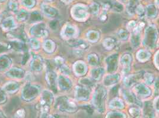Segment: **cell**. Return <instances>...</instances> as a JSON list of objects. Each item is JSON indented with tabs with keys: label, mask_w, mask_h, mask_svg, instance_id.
<instances>
[{
	"label": "cell",
	"mask_w": 159,
	"mask_h": 118,
	"mask_svg": "<svg viewBox=\"0 0 159 118\" xmlns=\"http://www.w3.org/2000/svg\"><path fill=\"white\" fill-rule=\"evenodd\" d=\"M137 23L135 21H130L127 24V29L129 31H133L134 29H135L136 27Z\"/></svg>",
	"instance_id": "obj_39"
},
{
	"label": "cell",
	"mask_w": 159,
	"mask_h": 118,
	"mask_svg": "<svg viewBox=\"0 0 159 118\" xmlns=\"http://www.w3.org/2000/svg\"><path fill=\"white\" fill-rule=\"evenodd\" d=\"M155 87L156 89L159 90V78L156 79L155 82Z\"/></svg>",
	"instance_id": "obj_45"
},
{
	"label": "cell",
	"mask_w": 159,
	"mask_h": 118,
	"mask_svg": "<svg viewBox=\"0 0 159 118\" xmlns=\"http://www.w3.org/2000/svg\"><path fill=\"white\" fill-rule=\"evenodd\" d=\"M119 76L118 74H113V75H109L104 79V84L107 86H110L118 82Z\"/></svg>",
	"instance_id": "obj_21"
},
{
	"label": "cell",
	"mask_w": 159,
	"mask_h": 118,
	"mask_svg": "<svg viewBox=\"0 0 159 118\" xmlns=\"http://www.w3.org/2000/svg\"><path fill=\"white\" fill-rule=\"evenodd\" d=\"M55 62L57 65H59V66H61V65L64 64V59L62 57L57 56V57H56L55 59Z\"/></svg>",
	"instance_id": "obj_40"
},
{
	"label": "cell",
	"mask_w": 159,
	"mask_h": 118,
	"mask_svg": "<svg viewBox=\"0 0 159 118\" xmlns=\"http://www.w3.org/2000/svg\"><path fill=\"white\" fill-rule=\"evenodd\" d=\"M46 1H47V2H51V1H52L53 0H45Z\"/></svg>",
	"instance_id": "obj_48"
},
{
	"label": "cell",
	"mask_w": 159,
	"mask_h": 118,
	"mask_svg": "<svg viewBox=\"0 0 159 118\" xmlns=\"http://www.w3.org/2000/svg\"><path fill=\"white\" fill-rule=\"evenodd\" d=\"M3 1V0H0V1Z\"/></svg>",
	"instance_id": "obj_50"
},
{
	"label": "cell",
	"mask_w": 159,
	"mask_h": 118,
	"mask_svg": "<svg viewBox=\"0 0 159 118\" xmlns=\"http://www.w3.org/2000/svg\"><path fill=\"white\" fill-rule=\"evenodd\" d=\"M8 7L9 10L14 13H16L18 9V4L15 1L12 0L10 1L8 4Z\"/></svg>",
	"instance_id": "obj_34"
},
{
	"label": "cell",
	"mask_w": 159,
	"mask_h": 118,
	"mask_svg": "<svg viewBox=\"0 0 159 118\" xmlns=\"http://www.w3.org/2000/svg\"><path fill=\"white\" fill-rule=\"evenodd\" d=\"M123 95L124 96V97L126 99V100L129 102H134L135 101V96L130 93V92L128 91L127 90H122Z\"/></svg>",
	"instance_id": "obj_30"
},
{
	"label": "cell",
	"mask_w": 159,
	"mask_h": 118,
	"mask_svg": "<svg viewBox=\"0 0 159 118\" xmlns=\"http://www.w3.org/2000/svg\"><path fill=\"white\" fill-rule=\"evenodd\" d=\"M29 45L32 49L33 50H38L40 47V42L36 38H32L29 40Z\"/></svg>",
	"instance_id": "obj_28"
},
{
	"label": "cell",
	"mask_w": 159,
	"mask_h": 118,
	"mask_svg": "<svg viewBox=\"0 0 159 118\" xmlns=\"http://www.w3.org/2000/svg\"><path fill=\"white\" fill-rule=\"evenodd\" d=\"M88 62L92 66L97 65L99 62V58L95 54H90L88 55Z\"/></svg>",
	"instance_id": "obj_27"
},
{
	"label": "cell",
	"mask_w": 159,
	"mask_h": 118,
	"mask_svg": "<svg viewBox=\"0 0 159 118\" xmlns=\"http://www.w3.org/2000/svg\"><path fill=\"white\" fill-rule=\"evenodd\" d=\"M131 55L129 54H125L122 56L120 59V63L124 67L123 73L124 74H127L130 70V64L131 62Z\"/></svg>",
	"instance_id": "obj_13"
},
{
	"label": "cell",
	"mask_w": 159,
	"mask_h": 118,
	"mask_svg": "<svg viewBox=\"0 0 159 118\" xmlns=\"http://www.w3.org/2000/svg\"><path fill=\"white\" fill-rule=\"evenodd\" d=\"M140 33L138 32H134L133 35L131 36V41L133 44V46H138L140 43Z\"/></svg>",
	"instance_id": "obj_31"
},
{
	"label": "cell",
	"mask_w": 159,
	"mask_h": 118,
	"mask_svg": "<svg viewBox=\"0 0 159 118\" xmlns=\"http://www.w3.org/2000/svg\"><path fill=\"white\" fill-rule=\"evenodd\" d=\"M87 36H88V39L89 40V41H90L92 42H95L99 39V34L97 32L92 31V32H88Z\"/></svg>",
	"instance_id": "obj_29"
},
{
	"label": "cell",
	"mask_w": 159,
	"mask_h": 118,
	"mask_svg": "<svg viewBox=\"0 0 159 118\" xmlns=\"http://www.w3.org/2000/svg\"><path fill=\"white\" fill-rule=\"evenodd\" d=\"M59 70L62 73V74L65 75V76L69 75L71 73V70H70V68L68 67V66L64 64L59 67Z\"/></svg>",
	"instance_id": "obj_33"
},
{
	"label": "cell",
	"mask_w": 159,
	"mask_h": 118,
	"mask_svg": "<svg viewBox=\"0 0 159 118\" xmlns=\"http://www.w3.org/2000/svg\"><path fill=\"white\" fill-rule=\"evenodd\" d=\"M135 11L137 14L138 15H142L144 13V8L142 5H138L137 7H136Z\"/></svg>",
	"instance_id": "obj_41"
},
{
	"label": "cell",
	"mask_w": 159,
	"mask_h": 118,
	"mask_svg": "<svg viewBox=\"0 0 159 118\" xmlns=\"http://www.w3.org/2000/svg\"><path fill=\"white\" fill-rule=\"evenodd\" d=\"M90 90L88 87L77 86L75 89V96L79 100H87L89 97Z\"/></svg>",
	"instance_id": "obj_6"
},
{
	"label": "cell",
	"mask_w": 159,
	"mask_h": 118,
	"mask_svg": "<svg viewBox=\"0 0 159 118\" xmlns=\"http://www.w3.org/2000/svg\"><path fill=\"white\" fill-rule=\"evenodd\" d=\"M41 8L44 15L47 16L48 18H55L58 15V13L57 10L47 4H42L41 6Z\"/></svg>",
	"instance_id": "obj_11"
},
{
	"label": "cell",
	"mask_w": 159,
	"mask_h": 118,
	"mask_svg": "<svg viewBox=\"0 0 159 118\" xmlns=\"http://www.w3.org/2000/svg\"><path fill=\"white\" fill-rule=\"evenodd\" d=\"M100 20H101V21H105L106 19H107V13H106V12L105 11H103L102 13H101V14L100 15Z\"/></svg>",
	"instance_id": "obj_44"
},
{
	"label": "cell",
	"mask_w": 159,
	"mask_h": 118,
	"mask_svg": "<svg viewBox=\"0 0 159 118\" xmlns=\"http://www.w3.org/2000/svg\"><path fill=\"white\" fill-rule=\"evenodd\" d=\"M31 34L34 38H45L49 34L47 25L44 23H38L33 25L31 29Z\"/></svg>",
	"instance_id": "obj_2"
},
{
	"label": "cell",
	"mask_w": 159,
	"mask_h": 118,
	"mask_svg": "<svg viewBox=\"0 0 159 118\" xmlns=\"http://www.w3.org/2000/svg\"><path fill=\"white\" fill-rule=\"evenodd\" d=\"M43 47L47 53H51L54 52L55 49V44L53 41L51 40H47L43 42Z\"/></svg>",
	"instance_id": "obj_20"
},
{
	"label": "cell",
	"mask_w": 159,
	"mask_h": 118,
	"mask_svg": "<svg viewBox=\"0 0 159 118\" xmlns=\"http://www.w3.org/2000/svg\"><path fill=\"white\" fill-rule=\"evenodd\" d=\"M1 28L4 32H11L16 29V24L13 17H8L1 22Z\"/></svg>",
	"instance_id": "obj_7"
},
{
	"label": "cell",
	"mask_w": 159,
	"mask_h": 118,
	"mask_svg": "<svg viewBox=\"0 0 159 118\" xmlns=\"http://www.w3.org/2000/svg\"><path fill=\"white\" fill-rule=\"evenodd\" d=\"M77 30L75 27L71 24H67L64 25L61 32V37L66 40H70L75 37L77 35Z\"/></svg>",
	"instance_id": "obj_4"
},
{
	"label": "cell",
	"mask_w": 159,
	"mask_h": 118,
	"mask_svg": "<svg viewBox=\"0 0 159 118\" xmlns=\"http://www.w3.org/2000/svg\"><path fill=\"white\" fill-rule=\"evenodd\" d=\"M11 63V61L7 56L2 55L0 57V72L8 69Z\"/></svg>",
	"instance_id": "obj_19"
},
{
	"label": "cell",
	"mask_w": 159,
	"mask_h": 118,
	"mask_svg": "<svg viewBox=\"0 0 159 118\" xmlns=\"http://www.w3.org/2000/svg\"><path fill=\"white\" fill-rule=\"evenodd\" d=\"M57 86L61 91H68L71 88V81L66 76L60 75L57 79Z\"/></svg>",
	"instance_id": "obj_5"
},
{
	"label": "cell",
	"mask_w": 159,
	"mask_h": 118,
	"mask_svg": "<svg viewBox=\"0 0 159 118\" xmlns=\"http://www.w3.org/2000/svg\"><path fill=\"white\" fill-rule=\"evenodd\" d=\"M43 65L42 59L39 55H35L32 59L31 67L34 72H39L43 69Z\"/></svg>",
	"instance_id": "obj_10"
},
{
	"label": "cell",
	"mask_w": 159,
	"mask_h": 118,
	"mask_svg": "<svg viewBox=\"0 0 159 118\" xmlns=\"http://www.w3.org/2000/svg\"><path fill=\"white\" fill-rule=\"evenodd\" d=\"M135 92L141 96H147L150 94V90L143 84L137 85L135 88Z\"/></svg>",
	"instance_id": "obj_18"
},
{
	"label": "cell",
	"mask_w": 159,
	"mask_h": 118,
	"mask_svg": "<svg viewBox=\"0 0 159 118\" xmlns=\"http://www.w3.org/2000/svg\"><path fill=\"white\" fill-rule=\"evenodd\" d=\"M29 13L24 10H21L20 11L17 12V14H16L17 20L21 22H24L26 20H27L29 18Z\"/></svg>",
	"instance_id": "obj_22"
},
{
	"label": "cell",
	"mask_w": 159,
	"mask_h": 118,
	"mask_svg": "<svg viewBox=\"0 0 159 118\" xmlns=\"http://www.w3.org/2000/svg\"><path fill=\"white\" fill-rule=\"evenodd\" d=\"M83 50L81 49H80V48H75V50L74 51V55H76V56H81L83 55Z\"/></svg>",
	"instance_id": "obj_42"
},
{
	"label": "cell",
	"mask_w": 159,
	"mask_h": 118,
	"mask_svg": "<svg viewBox=\"0 0 159 118\" xmlns=\"http://www.w3.org/2000/svg\"><path fill=\"white\" fill-rule=\"evenodd\" d=\"M146 14L148 17L153 18L157 14V9L154 5H149L146 8Z\"/></svg>",
	"instance_id": "obj_24"
},
{
	"label": "cell",
	"mask_w": 159,
	"mask_h": 118,
	"mask_svg": "<svg viewBox=\"0 0 159 118\" xmlns=\"http://www.w3.org/2000/svg\"><path fill=\"white\" fill-rule=\"evenodd\" d=\"M74 73L77 76H82L86 74L87 71V67L85 63L82 62H77L74 65Z\"/></svg>",
	"instance_id": "obj_16"
},
{
	"label": "cell",
	"mask_w": 159,
	"mask_h": 118,
	"mask_svg": "<svg viewBox=\"0 0 159 118\" xmlns=\"http://www.w3.org/2000/svg\"><path fill=\"white\" fill-rule=\"evenodd\" d=\"M79 82L83 86L88 87H91L93 85V82L92 81L91 79H90L89 78L81 79L79 80Z\"/></svg>",
	"instance_id": "obj_32"
},
{
	"label": "cell",
	"mask_w": 159,
	"mask_h": 118,
	"mask_svg": "<svg viewBox=\"0 0 159 118\" xmlns=\"http://www.w3.org/2000/svg\"><path fill=\"white\" fill-rule=\"evenodd\" d=\"M7 76L11 79H20L23 78L26 73L24 70L17 68V67H13L8 70L6 73Z\"/></svg>",
	"instance_id": "obj_9"
},
{
	"label": "cell",
	"mask_w": 159,
	"mask_h": 118,
	"mask_svg": "<svg viewBox=\"0 0 159 118\" xmlns=\"http://www.w3.org/2000/svg\"><path fill=\"white\" fill-rule=\"evenodd\" d=\"M104 70L102 68H97L91 71V76L92 78L95 80H99L104 73Z\"/></svg>",
	"instance_id": "obj_23"
},
{
	"label": "cell",
	"mask_w": 159,
	"mask_h": 118,
	"mask_svg": "<svg viewBox=\"0 0 159 118\" xmlns=\"http://www.w3.org/2000/svg\"><path fill=\"white\" fill-rule=\"evenodd\" d=\"M156 4H157V7L159 8V0H156Z\"/></svg>",
	"instance_id": "obj_47"
},
{
	"label": "cell",
	"mask_w": 159,
	"mask_h": 118,
	"mask_svg": "<svg viewBox=\"0 0 159 118\" xmlns=\"http://www.w3.org/2000/svg\"><path fill=\"white\" fill-rule=\"evenodd\" d=\"M1 17H0V24L1 23Z\"/></svg>",
	"instance_id": "obj_49"
},
{
	"label": "cell",
	"mask_w": 159,
	"mask_h": 118,
	"mask_svg": "<svg viewBox=\"0 0 159 118\" xmlns=\"http://www.w3.org/2000/svg\"><path fill=\"white\" fill-rule=\"evenodd\" d=\"M143 74L142 73H138L130 75L127 77L124 80V83L127 87H130L133 84H134L136 82L139 80L140 78L142 77Z\"/></svg>",
	"instance_id": "obj_17"
},
{
	"label": "cell",
	"mask_w": 159,
	"mask_h": 118,
	"mask_svg": "<svg viewBox=\"0 0 159 118\" xmlns=\"http://www.w3.org/2000/svg\"><path fill=\"white\" fill-rule=\"evenodd\" d=\"M150 57V54L148 51L145 50H140V51H138L137 54V57L138 60L142 62L149 60Z\"/></svg>",
	"instance_id": "obj_25"
},
{
	"label": "cell",
	"mask_w": 159,
	"mask_h": 118,
	"mask_svg": "<svg viewBox=\"0 0 159 118\" xmlns=\"http://www.w3.org/2000/svg\"><path fill=\"white\" fill-rule=\"evenodd\" d=\"M103 44H104V47H105L106 49L111 50L115 46V40L111 38H107L104 40Z\"/></svg>",
	"instance_id": "obj_26"
},
{
	"label": "cell",
	"mask_w": 159,
	"mask_h": 118,
	"mask_svg": "<svg viewBox=\"0 0 159 118\" xmlns=\"http://www.w3.org/2000/svg\"><path fill=\"white\" fill-rule=\"evenodd\" d=\"M53 98V95L51 92L48 90H43L42 93L40 104L42 105V109L47 111L48 109V104H50Z\"/></svg>",
	"instance_id": "obj_8"
},
{
	"label": "cell",
	"mask_w": 159,
	"mask_h": 118,
	"mask_svg": "<svg viewBox=\"0 0 159 118\" xmlns=\"http://www.w3.org/2000/svg\"><path fill=\"white\" fill-rule=\"evenodd\" d=\"M22 4L26 8H33L35 5V0H22Z\"/></svg>",
	"instance_id": "obj_35"
},
{
	"label": "cell",
	"mask_w": 159,
	"mask_h": 118,
	"mask_svg": "<svg viewBox=\"0 0 159 118\" xmlns=\"http://www.w3.org/2000/svg\"><path fill=\"white\" fill-rule=\"evenodd\" d=\"M61 1L64 3H65V4H69V3L71 2L73 0H61Z\"/></svg>",
	"instance_id": "obj_46"
},
{
	"label": "cell",
	"mask_w": 159,
	"mask_h": 118,
	"mask_svg": "<svg viewBox=\"0 0 159 118\" xmlns=\"http://www.w3.org/2000/svg\"><path fill=\"white\" fill-rule=\"evenodd\" d=\"M68 43L70 46L72 47H75L76 48H80L81 50L86 49L88 47V43L83 40H70L68 41Z\"/></svg>",
	"instance_id": "obj_15"
},
{
	"label": "cell",
	"mask_w": 159,
	"mask_h": 118,
	"mask_svg": "<svg viewBox=\"0 0 159 118\" xmlns=\"http://www.w3.org/2000/svg\"><path fill=\"white\" fill-rule=\"evenodd\" d=\"M20 88V85L16 82H10L6 83L2 87V90L4 92L8 93H14L17 92Z\"/></svg>",
	"instance_id": "obj_12"
},
{
	"label": "cell",
	"mask_w": 159,
	"mask_h": 118,
	"mask_svg": "<svg viewBox=\"0 0 159 118\" xmlns=\"http://www.w3.org/2000/svg\"><path fill=\"white\" fill-rule=\"evenodd\" d=\"M57 76L53 71H49L46 74V80L48 85L53 89H56L57 86Z\"/></svg>",
	"instance_id": "obj_14"
},
{
	"label": "cell",
	"mask_w": 159,
	"mask_h": 118,
	"mask_svg": "<svg viewBox=\"0 0 159 118\" xmlns=\"http://www.w3.org/2000/svg\"><path fill=\"white\" fill-rule=\"evenodd\" d=\"M6 100V96L4 92L2 90H0V102H3Z\"/></svg>",
	"instance_id": "obj_43"
},
{
	"label": "cell",
	"mask_w": 159,
	"mask_h": 118,
	"mask_svg": "<svg viewBox=\"0 0 159 118\" xmlns=\"http://www.w3.org/2000/svg\"><path fill=\"white\" fill-rule=\"evenodd\" d=\"M39 93L40 87L30 83L27 84L22 89V96L26 101H30L35 98Z\"/></svg>",
	"instance_id": "obj_3"
},
{
	"label": "cell",
	"mask_w": 159,
	"mask_h": 118,
	"mask_svg": "<svg viewBox=\"0 0 159 118\" xmlns=\"http://www.w3.org/2000/svg\"><path fill=\"white\" fill-rule=\"evenodd\" d=\"M71 15L77 21H84L88 16V8L87 6L81 4L75 5L72 8Z\"/></svg>",
	"instance_id": "obj_1"
},
{
	"label": "cell",
	"mask_w": 159,
	"mask_h": 118,
	"mask_svg": "<svg viewBox=\"0 0 159 118\" xmlns=\"http://www.w3.org/2000/svg\"><path fill=\"white\" fill-rule=\"evenodd\" d=\"M89 11H90L91 13H92L93 14H97L98 13V11L99 10V5L96 3H93L92 4L89 8H88Z\"/></svg>",
	"instance_id": "obj_36"
},
{
	"label": "cell",
	"mask_w": 159,
	"mask_h": 118,
	"mask_svg": "<svg viewBox=\"0 0 159 118\" xmlns=\"http://www.w3.org/2000/svg\"><path fill=\"white\" fill-rule=\"evenodd\" d=\"M144 79H145V82L147 84L151 85L154 80V76L151 73H147L144 75Z\"/></svg>",
	"instance_id": "obj_37"
},
{
	"label": "cell",
	"mask_w": 159,
	"mask_h": 118,
	"mask_svg": "<svg viewBox=\"0 0 159 118\" xmlns=\"http://www.w3.org/2000/svg\"><path fill=\"white\" fill-rule=\"evenodd\" d=\"M118 37L120 39L122 40H125L128 39V33L127 31L125 30H120L118 33Z\"/></svg>",
	"instance_id": "obj_38"
}]
</instances>
